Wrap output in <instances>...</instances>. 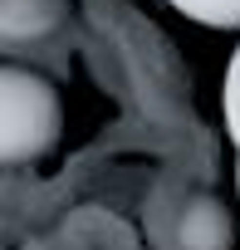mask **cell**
I'll return each instance as SVG.
<instances>
[{"label":"cell","instance_id":"obj_1","mask_svg":"<svg viewBox=\"0 0 240 250\" xmlns=\"http://www.w3.org/2000/svg\"><path fill=\"white\" fill-rule=\"evenodd\" d=\"M64 98L59 88L20 64H0V167H25L59 147Z\"/></svg>","mask_w":240,"mask_h":250},{"label":"cell","instance_id":"obj_2","mask_svg":"<svg viewBox=\"0 0 240 250\" xmlns=\"http://www.w3.org/2000/svg\"><path fill=\"white\" fill-rule=\"evenodd\" d=\"M177 245L181 250H230L235 245V221H230L225 201L191 196L177 211Z\"/></svg>","mask_w":240,"mask_h":250},{"label":"cell","instance_id":"obj_3","mask_svg":"<svg viewBox=\"0 0 240 250\" xmlns=\"http://www.w3.org/2000/svg\"><path fill=\"white\" fill-rule=\"evenodd\" d=\"M64 20V0H0V44H35Z\"/></svg>","mask_w":240,"mask_h":250},{"label":"cell","instance_id":"obj_4","mask_svg":"<svg viewBox=\"0 0 240 250\" xmlns=\"http://www.w3.org/2000/svg\"><path fill=\"white\" fill-rule=\"evenodd\" d=\"M172 5L211 30H240V0H172Z\"/></svg>","mask_w":240,"mask_h":250},{"label":"cell","instance_id":"obj_5","mask_svg":"<svg viewBox=\"0 0 240 250\" xmlns=\"http://www.w3.org/2000/svg\"><path fill=\"white\" fill-rule=\"evenodd\" d=\"M225 128H230V143L240 147V44L230 54V69H225Z\"/></svg>","mask_w":240,"mask_h":250},{"label":"cell","instance_id":"obj_6","mask_svg":"<svg viewBox=\"0 0 240 250\" xmlns=\"http://www.w3.org/2000/svg\"><path fill=\"white\" fill-rule=\"evenodd\" d=\"M235 187H240V172H235Z\"/></svg>","mask_w":240,"mask_h":250}]
</instances>
